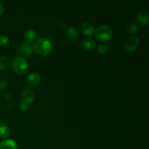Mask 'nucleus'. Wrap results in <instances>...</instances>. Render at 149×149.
I'll return each mask as SVG.
<instances>
[{
	"instance_id": "nucleus-1",
	"label": "nucleus",
	"mask_w": 149,
	"mask_h": 149,
	"mask_svg": "<svg viewBox=\"0 0 149 149\" xmlns=\"http://www.w3.org/2000/svg\"><path fill=\"white\" fill-rule=\"evenodd\" d=\"M52 43L46 38H39L33 42L32 49L37 54L46 55L52 51Z\"/></svg>"
},
{
	"instance_id": "nucleus-2",
	"label": "nucleus",
	"mask_w": 149,
	"mask_h": 149,
	"mask_svg": "<svg viewBox=\"0 0 149 149\" xmlns=\"http://www.w3.org/2000/svg\"><path fill=\"white\" fill-rule=\"evenodd\" d=\"M113 34L111 27L108 25L100 26L95 31V35L97 40L100 42H108L110 40Z\"/></svg>"
},
{
	"instance_id": "nucleus-3",
	"label": "nucleus",
	"mask_w": 149,
	"mask_h": 149,
	"mask_svg": "<svg viewBox=\"0 0 149 149\" xmlns=\"http://www.w3.org/2000/svg\"><path fill=\"white\" fill-rule=\"evenodd\" d=\"M12 67L15 72L18 74H23L27 71L29 65L26 58L18 56L14 58L12 63Z\"/></svg>"
},
{
	"instance_id": "nucleus-4",
	"label": "nucleus",
	"mask_w": 149,
	"mask_h": 149,
	"mask_svg": "<svg viewBox=\"0 0 149 149\" xmlns=\"http://www.w3.org/2000/svg\"><path fill=\"white\" fill-rule=\"evenodd\" d=\"M140 45V39L137 36H132L127 38L124 43V49L128 52L135 51Z\"/></svg>"
},
{
	"instance_id": "nucleus-5",
	"label": "nucleus",
	"mask_w": 149,
	"mask_h": 149,
	"mask_svg": "<svg viewBox=\"0 0 149 149\" xmlns=\"http://www.w3.org/2000/svg\"><path fill=\"white\" fill-rule=\"evenodd\" d=\"M18 53L23 58L31 55L33 53V49H32V45H31L30 42H27V41L23 42L19 47Z\"/></svg>"
},
{
	"instance_id": "nucleus-6",
	"label": "nucleus",
	"mask_w": 149,
	"mask_h": 149,
	"mask_svg": "<svg viewBox=\"0 0 149 149\" xmlns=\"http://www.w3.org/2000/svg\"><path fill=\"white\" fill-rule=\"evenodd\" d=\"M65 36L67 39L71 42H76L78 40L79 37V33L77 28L71 26V27H68L65 31Z\"/></svg>"
},
{
	"instance_id": "nucleus-7",
	"label": "nucleus",
	"mask_w": 149,
	"mask_h": 149,
	"mask_svg": "<svg viewBox=\"0 0 149 149\" xmlns=\"http://www.w3.org/2000/svg\"><path fill=\"white\" fill-rule=\"evenodd\" d=\"M21 99L22 101L24 103L31 104L34 100V94L32 90L29 89H25L21 93Z\"/></svg>"
},
{
	"instance_id": "nucleus-8",
	"label": "nucleus",
	"mask_w": 149,
	"mask_h": 149,
	"mask_svg": "<svg viewBox=\"0 0 149 149\" xmlns=\"http://www.w3.org/2000/svg\"><path fill=\"white\" fill-rule=\"evenodd\" d=\"M137 22L141 26H146L148 24L149 21V15L148 13L146 11H140L136 15Z\"/></svg>"
},
{
	"instance_id": "nucleus-9",
	"label": "nucleus",
	"mask_w": 149,
	"mask_h": 149,
	"mask_svg": "<svg viewBox=\"0 0 149 149\" xmlns=\"http://www.w3.org/2000/svg\"><path fill=\"white\" fill-rule=\"evenodd\" d=\"M0 149H17V143L13 139H7L0 143Z\"/></svg>"
},
{
	"instance_id": "nucleus-10",
	"label": "nucleus",
	"mask_w": 149,
	"mask_h": 149,
	"mask_svg": "<svg viewBox=\"0 0 149 149\" xmlns=\"http://www.w3.org/2000/svg\"><path fill=\"white\" fill-rule=\"evenodd\" d=\"M81 31L84 35L87 36H90L95 32L94 27L89 23H84L81 26Z\"/></svg>"
},
{
	"instance_id": "nucleus-11",
	"label": "nucleus",
	"mask_w": 149,
	"mask_h": 149,
	"mask_svg": "<svg viewBox=\"0 0 149 149\" xmlns=\"http://www.w3.org/2000/svg\"><path fill=\"white\" fill-rule=\"evenodd\" d=\"M28 82L31 84H37L40 82L41 81V77L39 74L37 73H31L28 75L27 78H26Z\"/></svg>"
},
{
	"instance_id": "nucleus-12",
	"label": "nucleus",
	"mask_w": 149,
	"mask_h": 149,
	"mask_svg": "<svg viewBox=\"0 0 149 149\" xmlns=\"http://www.w3.org/2000/svg\"><path fill=\"white\" fill-rule=\"evenodd\" d=\"M96 43L94 39L91 38H87L84 39L81 42V47L86 49H93L95 47Z\"/></svg>"
},
{
	"instance_id": "nucleus-13",
	"label": "nucleus",
	"mask_w": 149,
	"mask_h": 149,
	"mask_svg": "<svg viewBox=\"0 0 149 149\" xmlns=\"http://www.w3.org/2000/svg\"><path fill=\"white\" fill-rule=\"evenodd\" d=\"M10 133L8 126L4 123H0V138H4Z\"/></svg>"
},
{
	"instance_id": "nucleus-14",
	"label": "nucleus",
	"mask_w": 149,
	"mask_h": 149,
	"mask_svg": "<svg viewBox=\"0 0 149 149\" xmlns=\"http://www.w3.org/2000/svg\"><path fill=\"white\" fill-rule=\"evenodd\" d=\"M25 37H26L27 42H33V41H34L36 39V33L33 30L29 29V30L26 31V33H25Z\"/></svg>"
},
{
	"instance_id": "nucleus-15",
	"label": "nucleus",
	"mask_w": 149,
	"mask_h": 149,
	"mask_svg": "<svg viewBox=\"0 0 149 149\" xmlns=\"http://www.w3.org/2000/svg\"><path fill=\"white\" fill-rule=\"evenodd\" d=\"M10 59L7 56L0 57V70H4L7 68L10 65Z\"/></svg>"
},
{
	"instance_id": "nucleus-16",
	"label": "nucleus",
	"mask_w": 149,
	"mask_h": 149,
	"mask_svg": "<svg viewBox=\"0 0 149 149\" xmlns=\"http://www.w3.org/2000/svg\"><path fill=\"white\" fill-rule=\"evenodd\" d=\"M127 30L128 33H130L132 35H135L136 34L137 32H138V26L135 23H130L129 25L127 26Z\"/></svg>"
},
{
	"instance_id": "nucleus-17",
	"label": "nucleus",
	"mask_w": 149,
	"mask_h": 149,
	"mask_svg": "<svg viewBox=\"0 0 149 149\" xmlns=\"http://www.w3.org/2000/svg\"><path fill=\"white\" fill-rule=\"evenodd\" d=\"M10 43L9 38L6 35H1L0 36V46L6 47Z\"/></svg>"
},
{
	"instance_id": "nucleus-18",
	"label": "nucleus",
	"mask_w": 149,
	"mask_h": 149,
	"mask_svg": "<svg viewBox=\"0 0 149 149\" xmlns=\"http://www.w3.org/2000/svg\"><path fill=\"white\" fill-rule=\"evenodd\" d=\"M97 52L100 54H106L108 52V47L106 45L101 44V45H99L97 46Z\"/></svg>"
},
{
	"instance_id": "nucleus-19",
	"label": "nucleus",
	"mask_w": 149,
	"mask_h": 149,
	"mask_svg": "<svg viewBox=\"0 0 149 149\" xmlns=\"http://www.w3.org/2000/svg\"><path fill=\"white\" fill-rule=\"evenodd\" d=\"M7 84H8V81L6 79L1 78L0 79V90H4L7 87Z\"/></svg>"
},
{
	"instance_id": "nucleus-20",
	"label": "nucleus",
	"mask_w": 149,
	"mask_h": 149,
	"mask_svg": "<svg viewBox=\"0 0 149 149\" xmlns=\"http://www.w3.org/2000/svg\"><path fill=\"white\" fill-rule=\"evenodd\" d=\"M19 107H20V109H21L22 111H26L29 108V105L28 104V103H24V102L22 101V103H20V105H19Z\"/></svg>"
},
{
	"instance_id": "nucleus-21",
	"label": "nucleus",
	"mask_w": 149,
	"mask_h": 149,
	"mask_svg": "<svg viewBox=\"0 0 149 149\" xmlns=\"http://www.w3.org/2000/svg\"><path fill=\"white\" fill-rule=\"evenodd\" d=\"M3 12H4V7H3V5L1 4V3L0 2V16L2 15Z\"/></svg>"
}]
</instances>
